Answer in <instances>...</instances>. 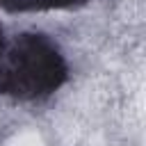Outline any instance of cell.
Returning <instances> with one entry per match:
<instances>
[{"label":"cell","mask_w":146,"mask_h":146,"mask_svg":"<svg viewBox=\"0 0 146 146\" xmlns=\"http://www.w3.org/2000/svg\"><path fill=\"white\" fill-rule=\"evenodd\" d=\"M66 75L57 46L41 34H18L0 43V89L18 98H36L55 91Z\"/></svg>","instance_id":"obj_1"},{"label":"cell","mask_w":146,"mask_h":146,"mask_svg":"<svg viewBox=\"0 0 146 146\" xmlns=\"http://www.w3.org/2000/svg\"><path fill=\"white\" fill-rule=\"evenodd\" d=\"M75 0H0V5L9 11H27V9H48V7H64Z\"/></svg>","instance_id":"obj_2"}]
</instances>
